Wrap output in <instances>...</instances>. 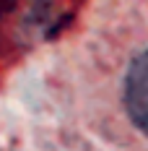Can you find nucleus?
Masks as SVG:
<instances>
[{
  "label": "nucleus",
  "instance_id": "1",
  "mask_svg": "<svg viewBox=\"0 0 148 151\" xmlns=\"http://www.w3.org/2000/svg\"><path fill=\"white\" fill-rule=\"evenodd\" d=\"M122 99H125L130 122L143 136H148V50L130 63V68L125 73Z\"/></svg>",
  "mask_w": 148,
  "mask_h": 151
}]
</instances>
